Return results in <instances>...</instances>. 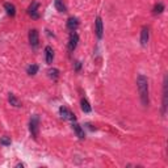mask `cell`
Returning <instances> with one entry per match:
<instances>
[{"mask_svg":"<svg viewBox=\"0 0 168 168\" xmlns=\"http://www.w3.org/2000/svg\"><path fill=\"white\" fill-rule=\"evenodd\" d=\"M137 87H138L139 97L145 106L148 105V82L145 75H138L137 78Z\"/></svg>","mask_w":168,"mask_h":168,"instance_id":"6da1fadb","label":"cell"},{"mask_svg":"<svg viewBox=\"0 0 168 168\" xmlns=\"http://www.w3.org/2000/svg\"><path fill=\"white\" fill-rule=\"evenodd\" d=\"M29 130H30V134H32L33 138H37L38 137V130H40V117L37 114L30 118V122H29Z\"/></svg>","mask_w":168,"mask_h":168,"instance_id":"7a4b0ae2","label":"cell"},{"mask_svg":"<svg viewBox=\"0 0 168 168\" xmlns=\"http://www.w3.org/2000/svg\"><path fill=\"white\" fill-rule=\"evenodd\" d=\"M59 113H61V117H62L63 120H70V121H72V122L76 121L75 114L72 113L70 109H67L66 106H61V108H59Z\"/></svg>","mask_w":168,"mask_h":168,"instance_id":"3957f363","label":"cell"},{"mask_svg":"<svg viewBox=\"0 0 168 168\" xmlns=\"http://www.w3.org/2000/svg\"><path fill=\"white\" fill-rule=\"evenodd\" d=\"M29 43L33 49L38 47V43H40V36H38V32L36 29H32L29 32Z\"/></svg>","mask_w":168,"mask_h":168,"instance_id":"277c9868","label":"cell"},{"mask_svg":"<svg viewBox=\"0 0 168 168\" xmlns=\"http://www.w3.org/2000/svg\"><path fill=\"white\" fill-rule=\"evenodd\" d=\"M78 42H79V34H78L76 32H71V34H70V40H68V50L71 53L76 49Z\"/></svg>","mask_w":168,"mask_h":168,"instance_id":"5b68a950","label":"cell"},{"mask_svg":"<svg viewBox=\"0 0 168 168\" xmlns=\"http://www.w3.org/2000/svg\"><path fill=\"white\" fill-rule=\"evenodd\" d=\"M38 7H40V4H38L37 1H33L32 4H30V7L28 8V13H29V16L32 19L40 17V15H38Z\"/></svg>","mask_w":168,"mask_h":168,"instance_id":"8992f818","label":"cell"},{"mask_svg":"<svg viewBox=\"0 0 168 168\" xmlns=\"http://www.w3.org/2000/svg\"><path fill=\"white\" fill-rule=\"evenodd\" d=\"M53 59H54V50L51 46H46L45 47V61L47 64H51Z\"/></svg>","mask_w":168,"mask_h":168,"instance_id":"52a82bcc","label":"cell"},{"mask_svg":"<svg viewBox=\"0 0 168 168\" xmlns=\"http://www.w3.org/2000/svg\"><path fill=\"white\" fill-rule=\"evenodd\" d=\"M78 26H79V20H78L76 17H70L68 20H67V28H68L71 32H75V30L78 29Z\"/></svg>","mask_w":168,"mask_h":168,"instance_id":"ba28073f","label":"cell"},{"mask_svg":"<svg viewBox=\"0 0 168 168\" xmlns=\"http://www.w3.org/2000/svg\"><path fill=\"white\" fill-rule=\"evenodd\" d=\"M148 37H150V33H148V28L145 26L141 32V45L142 46H147L148 42Z\"/></svg>","mask_w":168,"mask_h":168,"instance_id":"9c48e42d","label":"cell"},{"mask_svg":"<svg viewBox=\"0 0 168 168\" xmlns=\"http://www.w3.org/2000/svg\"><path fill=\"white\" fill-rule=\"evenodd\" d=\"M95 25H96V34H97V37L101 40L103 38V20H101V17H97L96 19V22H95Z\"/></svg>","mask_w":168,"mask_h":168,"instance_id":"30bf717a","label":"cell"},{"mask_svg":"<svg viewBox=\"0 0 168 168\" xmlns=\"http://www.w3.org/2000/svg\"><path fill=\"white\" fill-rule=\"evenodd\" d=\"M72 129H74V131L76 133V135L79 137L80 139H84V137H85V134H84V130L82 129V126H80L79 124H76V121L72 124Z\"/></svg>","mask_w":168,"mask_h":168,"instance_id":"8fae6325","label":"cell"},{"mask_svg":"<svg viewBox=\"0 0 168 168\" xmlns=\"http://www.w3.org/2000/svg\"><path fill=\"white\" fill-rule=\"evenodd\" d=\"M4 9L7 11V13L9 16H12V17L16 15V8H15V5L11 4V3H5V4H4Z\"/></svg>","mask_w":168,"mask_h":168,"instance_id":"7c38bea8","label":"cell"},{"mask_svg":"<svg viewBox=\"0 0 168 168\" xmlns=\"http://www.w3.org/2000/svg\"><path fill=\"white\" fill-rule=\"evenodd\" d=\"M80 104H82V110L84 112V113H89V112L92 110L91 105H89V103H88V100L87 99H82Z\"/></svg>","mask_w":168,"mask_h":168,"instance_id":"4fadbf2b","label":"cell"},{"mask_svg":"<svg viewBox=\"0 0 168 168\" xmlns=\"http://www.w3.org/2000/svg\"><path fill=\"white\" fill-rule=\"evenodd\" d=\"M8 101H9V104H11V105L16 106V108H20V106H21L20 101H19V100L16 99L15 95H12V93H9V96H8Z\"/></svg>","mask_w":168,"mask_h":168,"instance_id":"5bb4252c","label":"cell"},{"mask_svg":"<svg viewBox=\"0 0 168 168\" xmlns=\"http://www.w3.org/2000/svg\"><path fill=\"white\" fill-rule=\"evenodd\" d=\"M55 8L58 12H66V5H64L63 0H55Z\"/></svg>","mask_w":168,"mask_h":168,"instance_id":"9a60e30c","label":"cell"},{"mask_svg":"<svg viewBox=\"0 0 168 168\" xmlns=\"http://www.w3.org/2000/svg\"><path fill=\"white\" fill-rule=\"evenodd\" d=\"M163 11H164V4L163 3H158V4H155V7H154V13H155V15H160Z\"/></svg>","mask_w":168,"mask_h":168,"instance_id":"2e32d148","label":"cell"},{"mask_svg":"<svg viewBox=\"0 0 168 168\" xmlns=\"http://www.w3.org/2000/svg\"><path fill=\"white\" fill-rule=\"evenodd\" d=\"M38 71V66L37 64H30L29 67H28V74L29 75H36Z\"/></svg>","mask_w":168,"mask_h":168,"instance_id":"e0dca14e","label":"cell"},{"mask_svg":"<svg viewBox=\"0 0 168 168\" xmlns=\"http://www.w3.org/2000/svg\"><path fill=\"white\" fill-rule=\"evenodd\" d=\"M49 76L51 78V79H57L58 76H59V70L57 68H53V70H49Z\"/></svg>","mask_w":168,"mask_h":168,"instance_id":"ac0fdd59","label":"cell"},{"mask_svg":"<svg viewBox=\"0 0 168 168\" xmlns=\"http://www.w3.org/2000/svg\"><path fill=\"white\" fill-rule=\"evenodd\" d=\"M0 145H3V146H9L11 139L8 138V137H3V138H0Z\"/></svg>","mask_w":168,"mask_h":168,"instance_id":"d6986e66","label":"cell"},{"mask_svg":"<svg viewBox=\"0 0 168 168\" xmlns=\"http://www.w3.org/2000/svg\"><path fill=\"white\" fill-rule=\"evenodd\" d=\"M80 66H82V64H80V62H76V63H75V68H76V71H79V70H80Z\"/></svg>","mask_w":168,"mask_h":168,"instance_id":"ffe728a7","label":"cell"}]
</instances>
